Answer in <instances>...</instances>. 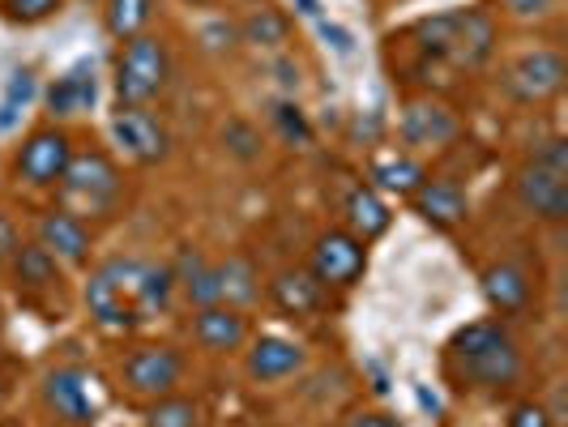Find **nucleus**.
<instances>
[{
	"mask_svg": "<svg viewBox=\"0 0 568 427\" xmlns=\"http://www.w3.org/2000/svg\"><path fill=\"white\" fill-rule=\"evenodd\" d=\"M445 372L462 389L500 394V389L517 385V376H521V350L496 316L470 321L445 346Z\"/></svg>",
	"mask_w": 568,
	"mask_h": 427,
	"instance_id": "1",
	"label": "nucleus"
},
{
	"mask_svg": "<svg viewBox=\"0 0 568 427\" xmlns=\"http://www.w3.org/2000/svg\"><path fill=\"white\" fill-rule=\"evenodd\" d=\"M138 270H142V261H103L85 278V313L99 329L129 334L145 321L142 304H138Z\"/></svg>",
	"mask_w": 568,
	"mask_h": 427,
	"instance_id": "2",
	"label": "nucleus"
},
{
	"mask_svg": "<svg viewBox=\"0 0 568 427\" xmlns=\"http://www.w3.org/2000/svg\"><path fill=\"white\" fill-rule=\"evenodd\" d=\"M124 193V180H120V171L115 163L103 154V150H85L78 154L73 150V159H69V167L60 175V210H69V214H112L115 201Z\"/></svg>",
	"mask_w": 568,
	"mask_h": 427,
	"instance_id": "3",
	"label": "nucleus"
},
{
	"mask_svg": "<svg viewBox=\"0 0 568 427\" xmlns=\"http://www.w3.org/2000/svg\"><path fill=\"white\" fill-rule=\"evenodd\" d=\"M171 57L168 43L159 34H138L124 39L120 60H115V99L120 108H145L150 99H159L168 90Z\"/></svg>",
	"mask_w": 568,
	"mask_h": 427,
	"instance_id": "4",
	"label": "nucleus"
},
{
	"mask_svg": "<svg viewBox=\"0 0 568 427\" xmlns=\"http://www.w3.org/2000/svg\"><path fill=\"white\" fill-rule=\"evenodd\" d=\"M94 376L85 368H52L39 385L43 410L64 427H94L99 424V394Z\"/></svg>",
	"mask_w": 568,
	"mask_h": 427,
	"instance_id": "5",
	"label": "nucleus"
},
{
	"mask_svg": "<svg viewBox=\"0 0 568 427\" xmlns=\"http://www.w3.org/2000/svg\"><path fill=\"white\" fill-rule=\"evenodd\" d=\"M120 380L133 398H168L180 389L184 380V355L175 346H163V342H150V346H138L124 364H120Z\"/></svg>",
	"mask_w": 568,
	"mask_h": 427,
	"instance_id": "6",
	"label": "nucleus"
},
{
	"mask_svg": "<svg viewBox=\"0 0 568 427\" xmlns=\"http://www.w3.org/2000/svg\"><path fill=\"white\" fill-rule=\"evenodd\" d=\"M308 270L316 274V283L325 291H346L364 278L368 270V244L355 240L346 227H329L316 235L313 256H308Z\"/></svg>",
	"mask_w": 568,
	"mask_h": 427,
	"instance_id": "7",
	"label": "nucleus"
},
{
	"mask_svg": "<svg viewBox=\"0 0 568 427\" xmlns=\"http://www.w3.org/2000/svg\"><path fill=\"white\" fill-rule=\"evenodd\" d=\"M565 78H568V64L556 48H530V52H521L505 69V94L535 108V103L556 99L565 90Z\"/></svg>",
	"mask_w": 568,
	"mask_h": 427,
	"instance_id": "8",
	"label": "nucleus"
},
{
	"mask_svg": "<svg viewBox=\"0 0 568 427\" xmlns=\"http://www.w3.org/2000/svg\"><path fill=\"white\" fill-rule=\"evenodd\" d=\"M69 159H73L69 133L57 129V124H43V129H34L27 142L18 145L13 171H18V180H27L30 189H52V184H60Z\"/></svg>",
	"mask_w": 568,
	"mask_h": 427,
	"instance_id": "9",
	"label": "nucleus"
},
{
	"mask_svg": "<svg viewBox=\"0 0 568 427\" xmlns=\"http://www.w3.org/2000/svg\"><path fill=\"white\" fill-rule=\"evenodd\" d=\"M112 142L120 145V154L124 159H133V163H159V159H168V129H163V120L159 115H150L145 108H120L112 115Z\"/></svg>",
	"mask_w": 568,
	"mask_h": 427,
	"instance_id": "10",
	"label": "nucleus"
},
{
	"mask_svg": "<svg viewBox=\"0 0 568 427\" xmlns=\"http://www.w3.org/2000/svg\"><path fill=\"white\" fill-rule=\"evenodd\" d=\"M517 201L542 218V223H565L568 218V171H556L530 159L526 167L517 171Z\"/></svg>",
	"mask_w": 568,
	"mask_h": 427,
	"instance_id": "11",
	"label": "nucleus"
},
{
	"mask_svg": "<svg viewBox=\"0 0 568 427\" xmlns=\"http://www.w3.org/2000/svg\"><path fill=\"white\" fill-rule=\"evenodd\" d=\"M34 235H39L34 244H43L60 265H73V270H82L85 261H90V248H94L90 223L78 218V214H69V210H48V214L39 218Z\"/></svg>",
	"mask_w": 568,
	"mask_h": 427,
	"instance_id": "12",
	"label": "nucleus"
},
{
	"mask_svg": "<svg viewBox=\"0 0 568 427\" xmlns=\"http://www.w3.org/2000/svg\"><path fill=\"white\" fill-rule=\"evenodd\" d=\"M398 129H402V142L410 145V150H440V145L457 142V133H462L457 115L445 103H432V99L406 103Z\"/></svg>",
	"mask_w": 568,
	"mask_h": 427,
	"instance_id": "13",
	"label": "nucleus"
},
{
	"mask_svg": "<svg viewBox=\"0 0 568 427\" xmlns=\"http://www.w3.org/2000/svg\"><path fill=\"white\" fill-rule=\"evenodd\" d=\"M496 52V22L487 9H454V48L449 64L457 69H479Z\"/></svg>",
	"mask_w": 568,
	"mask_h": 427,
	"instance_id": "14",
	"label": "nucleus"
},
{
	"mask_svg": "<svg viewBox=\"0 0 568 427\" xmlns=\"http://www.w3.org/2000/svg\"><path fill=\"white\" fill-rule=\"evenodd\" d=\"M193 342L210 355H231L248 342V321L231 304H205L193 313Z\"/></svg>",
	"mask_w": 568,
	"mask_h": 427,
	"instance_id": "15",
	"label": "nucleus"
},
{
	"mask_svg": "<svg viewBox=\"0 0 568 427\" xmlns=\"http://www.w3.org/2000/svg\"><path fill=\"white\" fill-rule=\"evenodd\" d=\"M304 364H308L304 346L283 338V334H261L248 346V376H253L256 385H278L286 376H295Z\"/></svg>",
	"mask_w": 568,
	"mask_h": 427,
	"instance_id": "16",
	"label": "nucleus"
},
{
	"mask_svg": "<svg viewBox=\"0 0 568 427\" xmlns=\"http://www.w3.org/2000/svg\"><path fill=\"white\" fill-rule=\"evenodd\" d=\"M415 214L432 223V227H457L466 214H470V201L462 193V184L454 180H424L415 193H410Z\"/></svg>",
	"mask_w": 568,
	"mask_h": 427,
	"instance_id": "17",
	"label": "nucleus"
},
{
	"mask_svg": "<svg viewBox=\"0 0 568 427\" xmlns=\"http://www.w3.org/2000/svg\"><path fill=\"white\" fill-rule=\"evenodd\" d=\"M270 295H274V304H278L286 316H313V313H321L325 299H329V291L316 283V274L308 265L283 270V274L270 283Z\"/></svg>",
	"mask_w": 568,
	"mask_h": 427,
	"instance_id": "18",
	"label": "nucleus"
},
{
	"mask_svg": "<svg viewBox=\"0 0 568 427\" xmlns=\"http://www.w3.org/2000/svg\"><path fill=\"white\" fill-rule=\"evenodd\" d=\"M479 283H484V299L500 316L526 313V304H530V274H526L521 265H513V261H496V265H487Z\"/></svg>",
	"mask_w": 568,
	"mask_h": 427,
	"instance_id": "19",
	"label": "nucleus"
},
{
	"mask_svg": "<svg viewBox=\"0 0 568 427\" xmlns=\"http://www.w3.org/2000/svg\"><path fill=\"white\" fill-rule=\"evenodd\" d=\"M342 214H346V231L355 235V240H376V235H385L389 223H394V214H389V205L385 197L372 189V184H355L346 201H342Z\"/></svg>",
	"mask_w": 568,
	"mask_h": 427,
	"instance_id": "20",
	"label": "nucleus"
},
{
	"mask_svg": "<svg viewBox=\"0 0 568 427\" xmlns=\"http://www.w3.org/2000/svg\"><path fill=\"white\" fill-rule=\"evenodd\" d=\"M13 274V286L22 295H39V291H57L60 286V261L43 244H18V253L4 265Z\"/></svg>",
	"mask_w": 568,
	"mask_h": 427,
	"instance_id": "21",
	"label": "nucleus"
},
{
	"mask_svg": "<svg viewBox=\"0 0 568 427\" xmlns=\"http://www.w3.org/2000/svg\"><path fill=\"white\" fill-rule=\"evenodd\" d=\"M94 103V64H73L69 73H60L48 85V108L52 115H82Z\"/></svg>",
	"mask_w": 568,
	"mask_h": 427,
	"instance_id": "22",
	"label": "nucleus"
},
{
	"mask_svg": "<svg viewBox=\"0 0 568 427\" xmlns=\"http://www.w3.org/2000/svg\"><path fill=\"white\" fill-rule=\"evenodd\" d=\"M427 180V171L419 159L410 154H381L372 163V189L376 193H398V197H410L419 184Z\"/></svg>",
	"mask_w": 568,
	"mask_h": 427,
	"instance_id": "23",
	"label": "nucleus"
},
{
	"mask_svg": "<svg viewBox=\"0 0 568 427\" xmlns=\"http://www.w3.org/2000/svg\"><path fill=\"white\" fill-rule=\"evenodd\" d=\"M219 270V291H223V304L231 308H244V304H253L256 291H261V274H256V265L248 256H227L223 265H214Z\"/></svg>",
	"mask_w": 568,
	"mask_h": 427,
	"instance_id": "24",
	"label": "nucleus"
},
{
	"mask_svg": "<svg viewBox=\"0 0 568 427\" xmlns=\"http://www.w3.org/2000/svg\"><path fill=\"white\" fill-rule=\"evenodd\" d=\"M154 22V0H108L103 4V27L112 39H138Z\"/></svg>",
	"mask_w": 568,
	"mask_h": 427,
	"instance_id": "25",
	"label": "nucleus"
},
{
	"mask_svg": "<svg viewBox=\"0 0 568 427\" xmlns=\"http://www.w3.org/2000/svg\"><path fill=\"white\" fill-rule=\"evenodd\" d=\"M142 427H201V406L184 394H168L145 406Z\"/></svg>",
	"mask_w": 568,
	"mask_h": 427,
	"instance_id": "26",
	"label": "nucleus"
},
{
	"mask_svg": "<svg viewBox=\"0 0 568 427\" xmlns=\"http://www.w3.org/2000/svg\"><path fill=\"white\" fill-rule=\"evenodd\" d=\"M34 90H39V78H34V69H13V78H9V90H4V99H0V133L4 129H13L18 124V112H27L30 99H34Z\"/></svg>",
	"mask_w": 568,
	"mask_h": 427,
	"instance_id": "27",
	"label": "nucleus"
},
{
	"mask_svg": "<svg viewBox=\"0 0 568 427\" xmlns=\"http://www.w3.org/2000/svg\"><path fill=\"white\" fill-rule=\"evenodd\" d=\"M240 34L256 48H278V43H286V18L278 9H253L240 22Z\"/></svg>",
	"mask_w": 568,
	"mask_h": 427,
	"instance_id": "28",
	"label": "nucleus"
},
{
	"mask_svg": "<svg viewBox=\"0 0 568 427\" xmlns=\"http://www.w3.org/2000/svg\"><path fill=\"white\" fill-rule=\"evenodd\" d=\"M60 9V0H0V13L18 27H34V22H48Z\"/></svg>",
	"mask_w": 568,
	"mask_h": 427,
	"instance_id": "29",
	"label": "nucleus"
},
{
	"mask_svg": "<svg viewBox=\"0 0 568 427\" xmlns=\"http://www.w3.org/2000/svg\"><path fill=\"white\" fill-rule=\"evenodd\" d=\"M274 124L283 129V138L286 142H308V124H304V112L295 108V103H286V99H278L274 103Z\"/></svg>",
	"mask_w": 568,
	"mask_h": 427,
	"instance_id": "30",
	"label": "nucleus"
},
{
	"mask_svg": "<svg viewBox=\"0 0 568 427\" xmlns=\"http://www.w3.org/2000/svg\"><path fill=\"white\" fill-rule=\"evenodd\" d=\"M509 427H556V419L542 401H517L509 410Z\"/></svg>",
	"mask_w": 568,
	"mask_h": 427,
	"instance_id": "31",
	"label": "nucleus"
},
{
	"mask_svg": "<svg viewBox=\"0 0 568 427\" xmlns=\"http://www.w3.org/2000/svg\"><path fill=\"white\" fill-rule=\"evenodd\" d=\"M500 4H505V13L517 18V22H539V18H547L556 9V0H500Z\"/></svg>",
	"mask_w": 568,
	"mask_h": 427,
	"instance_id": "32",
	"label": "nucleus"
},
{
	"mask_svg": "<svg viewBox=\"0 0 568 427\" xmlns=\"http://www.w3.org/2000/svg\"><path fill=\"white\" fill-rule=\"evenodd\" d=\"M18 244H22V240H18V227L9 223V214H0V270L9 265V256L18 253Z\"/></svg>",
	"mask_w": 568,
	"mask_h": 427,
	"instance_id": "33",
	"label": "nucleus"
},
{
	"mask_svg": "<svg viewBox=\"0 0 568 427\" xmlns=\"http://www.w3.org/2000/svg\"><path fill=\"white\" fill-rule=\"evenodd\" d=\"M346 427H402V424L394 415H385V410H359V415H351Z\"/></svg>",
	"mask_w": 568,
	"mask_h": 427,
	"instance_id": "34",
	"label": "nucleus"
},
{
	"mask_svg": "<svg viewBox=\"0 0 568 427\" xmlns=\"http://www.w3.org/2000/svg\"><path fill=\"white\" fill-rule=\"evenodd\" d=\"M180 4H189V9H205V4H214V0H180Z\"/></svg>",
	"mask_w": 568,
	"mask_h": 427,
	"instance_id": "35",
	"label": "nucleus"
},
{
	"mask_svg": "<svg viewBox=\"0 0 568 427\" xmlns=\"http://www.w3.org/2000/svg\"><path fill=\"white\" fill-rule=\"evenodd\" d=\"M0 427H27L22 419H0Z\"/></svg>",
	"mask_w": 568,
	"mask_h": 427,
	"instance_id": "36",
	"label": "nucleus"
},
{
	"mask_svg": "<svg viewBox=\"0 0 568 427\" xmlns=\"http://www.w3.org/2000/svg\"><path fill=\"white\" fill-rule=\"evenodd\" d=\"M0 398H4V380H0Z\"/></svg>",
	"mask_w": 568,
	"mask_h": 427,
	"instance_id": "37",
	"label": "nucleus"
}]
</instances>
